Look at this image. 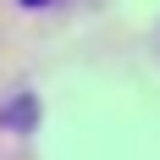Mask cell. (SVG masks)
Returning <instances> with one entry per match:
<instances>
[{
	"label": "cell",
	"instance_id": "6da1fadb",
	"mask_svg": "<svg viewBox=\"0 0 160 160\" xmlns=\"http://www.w3.org/2000/svg\"><path fill=\"white\" fill-rule=\"evenodd\" d=\"M28 6H44V0H28Z\"/></svg>",
	"mask_w": 160,
	"mask_h": 160
}]
</instances>
